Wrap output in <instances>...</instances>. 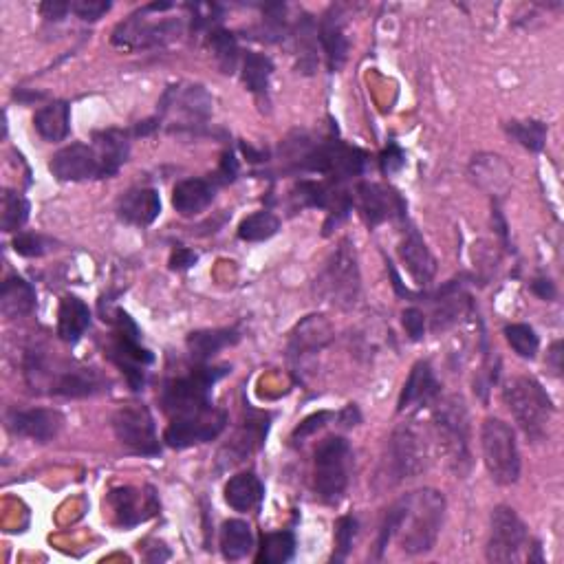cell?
Wrapping results in <instances>:
<instances>
[{"mask_svg": "<svg viewBox=\"0 0 564 564\" xmlns=\"http://www.w3.org/2000/svg\"><path fill=\"white\" fill-rule=\"evenodd\" d=\"M446 514V498L437 490H419L406 494L388 509V514L379 529L377 556H382L388 542L395 536L399 545L410 556L428 553L439 538Z\"/></svg>", "mask_w": 564, "mask_h": 564, "instance_id": "1", "label": "cell"}, {"mask_svg": "<svg viewBox=\"0 0 564 564\" xmlns=\"http://www.w3.org/2000/svg\"><path fill=\"white\" fill-rule=\"evenodd\" d=\"M230 373V368H194L186 377L172 379L161 393V406L170 415V419H188L208 412L212 408L210 390L221 377Z\"/></svg>", "mask_w": 564, "mask_h": 564, "instance_id": "2", "label": "cell"}, {"mask_svg": "<svg viewBox=\"0 0 564 564\" xmlns=\"http://www.w3.org/2000/svg\"><path fill=\"white\" fill-rule=\"evenodd\" d=\"M503 397L509 412L531 441H542L547 437L553 404L536 379L514 377L512 382H507Z\"/></svg>", "mask_w": 564, "mask_h": 564, "instance_id": "3", "label": "cell"}, {"mask_svg": "<svg viewBox=\"0 0 564 564\" xmlns=\"http://www.w3.org/2000/svg\"><path fill=\"white\" fill-rule=\"evenodd\" d=\"M353 450L344 437L320 441L313 457V487L324 503H340L351 479Z\"/></svg>", "mask_w": 564, "mask_h": 564, "instance_id": "4", "label": "cell"}, {"mask_svg": "<svg viewBox=\"0 0 564 564\" xmlns=\"http://www.w3.org/2000/svg\"><path fill=\"white\" fill-rule=\"evenodd\" d=\"M481 450L485 468L494 483L514 485L520 479V452L516 435L503 419H485L481 428Z\"/></svg>", "mask_w": 564, "mask_h": 564, "instance_id": "5", "label": "cell"}, {"mask_svg": "<svg viewBox=\"0 0 564 564\" xmlns=\"http://www.w3.org/2000/svg\"><path fill=\"white\" fill-rule=\"evenodd\" d=\"M437 428V441L441 452L448 457V463L459 474L470 468V426H468V410L461 397H448L437 404L435 415H432Z\"/></svg>", "mask_w": 564, "mask_h": 564, "instance_id": "6", "label": "cell"}, {"mask_svg": "<svg viewBox=\"0 0 564 564\" xmlns=\"http://www.w3.org/2000/svg\"><path fill=\"white\" fill-rule=\"evenodd\" d=\"M320 291L331 305L353 309L360 298V267L357 254L349 241H342L320 276Z\"/></svg>", "mask_w": 564, "mask_h": 564, "instance_id": "7", "label": "cell"}, {"mask_svg": "<svg viewBox=\"0 0 564 564\" xmlns=\"http://www.w3.org/2000/svg\"><path fill=\"white\" fill-rule=\"evenodd\" d=\"M111 360L122 368L133 390H141L146 384V366L153 364V353L139 344V331L126 311L117 309V331L108 346Z\"/></svg>", "mask_w": 564, "mask_h": 564, "instance_id": "8", "label": "cell"}, {"mask_svg": "<svg viewBox=\"0 0 564 564\" xmlns=\"http://www.w3.org/2000/svg\"><path fill=\"white\" fill-rule=\"evenodd\" d=\"M428 461L426 430H421L415 421L401 423L390 439V472L397 481L417 479L428 470Z\"/></svg>", "mask_w": 564, "mask_h": 564, "instance_id": "9", "label": "cell"}, {"mask_svg": "<svg viewBox=\"0 0 564 564\" xmlns=\"http://www.w3.org/2000/svg\"><path fill=\"white\" fill-rule=\"evenodd\" d=\"M492 531L487 542L490 562H518L529 545V531L512 507L498 505L492 512Z\"/></svg>", "mask_w": 564, "mask_h": 564, "instance_id": "10", "label": "cell"}, {"mask_svg": "<svg viewBox=\"0 0 564 564\" xmlns=\"http://www.w3.org/2000/svg\"><path fill=\"white\" fill-rule=\"evenodd\" d=\"M115 437L122 446L144 457H157L161 452L155 419L146 406L130 404L119 408L113 417Z\"/></svg>", "mask_w": 564, "mask_h": 564, "instance_id": "11", "label": "cell"}, {"mask_svg": "<svg viewBox=\"0 0 564 564\" xmlns=\"http://www.w3.org/2000/svg\"><path fill=\"white\" fill-rule=\"evenodd\" d=\"M225 423H227V415L223 410L216 408H210L208 412H203V415L197 417L172 419L164 435V441L175 450L197 446V443H205L219 437L225 428Z\"/></svg>", "mask_w": 564, "mask_h": 564, "instance_id": "12", "label": "cell"}, {"mask_svg": "<svg viewBox=\"0 0 564 564\" xmlns=\"http://www.w3.org/2000/svg\"><path fill=\"white\" fill-rule=\"evenodd\" d=\"M49 170L58 181H86L104 179L100 155L93 144H71L53 155Z\"/></svg>", "mask_w": 564, "mask_h": 564, "instance_id": "13", "label": "cell"}, {"mask_svg": "<svg viewBox=\"0 0 564 564\" xmlns=\"http://www.w3.org/2000/svg\"><path fill=\"white\" fill-rule=\"evenodd\" d=\"M64 417L58 410L49 408H31V410H12L7 415V428L18 437L34 439L38 443H47L56 439L62 430Z\"/></svg>", "mask_w": 564, "mask_h": 564, "instance_id": "14", "label": "cell"}, {"mask_svg": "<svg viewBox=\"0 0 564 564\" xmlns=\"http://www.w3.org/2000/svg\"><path fill=\"white\" fill-rule=\"evenodd\" d=\"M179 31V25L175 23H161L153 25L146 20V9L135 16H130L126 23L119 25L113 34V45L126 47V49H141V47H153L164 42Z\"/></svg>", "mask_w": 564, "mask_h": 564, "instance_id": "15", "label": "cell"}, {"mask_svg": "<svg viewBox=\"0 0 564 564\" xmlns=\"http://www.w3.org/2000/svg\"><path fill=\"white\" fill-rule=\"evenodd\" d=\"M108 505L113 507L117 523L122 527H135L159 512V503L153 490L148 494L137 492L135 487H119L108 494Z\"/></svg>", "mask_w": 564, "mask_h": 564, "instance_id": "16", "label": "cell"}, {"mask_svg": "<svg viewBox=\"0 0 564 564\" xmlns=\"http://www.w3.org/2000/svg\"><path fill=\"white\" fill-rule=\"evenodd\" d=\"M357 194H360V208L371 225H379L386 219H395V216H404L406 212L404 199L393 188L379 186V183H362L357 188Z\"/></svg>", "mask_w": 564, "mask_h": 564, "instance_id": "17", "label": "cell"}, {"mask_svg": "<svg viewBox=\"0 0 564 564\" xmlns=\"http://www.w3.org/2000/svg\"><path fill=\"white\" fill-rule=\"evenodd\" d=\"M441 393V384L437 382L435 371L428 362H419L412 368L408 382L401 390L397 412H406L412 408H423L435 401Z\"/></svg>", "mask_w": 564, "mask_h": 564, "instance_id": "18", "label": "cell"}, {"mask_svg": "<svg viewBox=\"0 0 564 564\" xmlns=\"http://www.w3.org/2000/svg\"><path fill=\"white\" fill-rule=\"evenodd\" d=\"M161 214L159 192L153 188H141L126 192L117 203V216L128 225L146 227Z\"/></svg>", "mask_w": 564, "mask_h": 564, "instance_id": "19", "label": "cell"}, {"mask_svg": "<svg viewBox=\"0 0 564 564\" xmlns=\"http://www.w3.org/2000/svg\"><path fill=\"white\" fill-rule=\"evenodd\" d=\"M401 260L417 285H428L437 274V260L417 230H410L399 247Z\"/></svg>", "mask_w": 564, "mask_h": 564, "instance_id": "20", "label": "cell"}, {"mask_svg": "<svg viewBox=\"0 0 564 564\" xmlns=\"http://www.w3.org/2000/svg\"><path fill=\"white\" fill-rule=\"evenodd\" d=\"M216 197V183L210 179H186L175 186L172 205L181 216H197L208 210Z\"/></svg>", "mask_w": 564, "mask_h": 564, "instance_id": "21", "label": "cell"}, {"mask_svg": "<svg viewBox=\"0 0 564 564\" xmlns=\"http://www.w3.org/2000/svg\"><path fill=\"white\" fill-rule=\"evenodd\" d=\"M36 309V289L25 278L12 276L3 282L0 289V313L7 320L25 318Z\"/></svg>", "mask_w": 564, "mask_h": 564, "instance_id": "22", "label": "cell"}, {"mask_svg": "<svg viewBox=\"0 0 564 564\" xmlns=\"http://www.w3.org/2000/svg\"><path fill=\"white\" fill-rule=\"evenodd\" d=\"M93 148L100 155L102 168H104V179L113 177L119 172L130 153V141L124 130H104L93 137Z\"/></svg>", "mask_w": 564, "mask_h": 564, "instance_id": "23", "label": "cell"}, {"mask_svg": "<svg viewBox=\"0 0 564 564\" xmlns=\"http://www.w3.org/2000/svg\"><path fill=\"white\" fill-rule=\"evenodd\" d=\"M320 42L324 47V53H327V62H329V71L335 73L344 67L346 62V53H349V40L344 36V27H342V16L338 9H331L327 14V18L322 20L320 25Z\"/></svg>", "mask_w": 564, "mask_h": 564, "instance_id": "24", "label": "cell"}, {"mask_svg": "<svg viewBox=\"0 0 564 564\" xmlns=\"http://www.w3.org/2000/svg\"><path fill=\"white\" fill-rule=\"evenodd\" d=\"M91 327V311L78 296H64L58 311V335L60 340L75 344L84 331Z\"/></svg>", "mask_w": 564, "mask_h": 564, "instance_id": "25", "label": "cell"}, {"mask_svg": "<svg viewBox=\"0 0 564 564\" xmlns=\"http://www.w3.org/2000/svg\"><path fill=\"white\" fill-rule=\"evenodd\" d=\"M265 496V487L252 472H241L232 476L225 485V501L236 512H249L260 505Z\"/></svg>", "mask_w": 564, "mask_h": 564, "instance_id": "26", "label": "cell"}, {"mask_svg": "<svg viewBox=\"0 0 564 564\" xmlns=\"http://www.w3.org/2000/svg\"><path fill=\"white\" fill-rule=\"evenodd\" d=\"M38 135L47 141L67 139L71 128V108L67 102H51L42 106L34 117Z\"/></svg>", "mask_w": 564, "mask_h": 564, "instance_id": "27", "label": "cell"}, {"mask_svg": "<svg viewBox=\"0 0 564 564\" xmlns=\"http://www.w3.org/2000/svg\"><path fill=\"white\" fill-rule=\"evenodd\" d=\"M104 388V379L95 371H86V368H69L60 375L56 384L51 386V393L64 395V397H86L95 395Z\"/></svg>", "mask_w": 564, "mask_h": 564, "instance_id": "28", "label": "cell"}, {"mask_svg": "<svg viewBox=\"0 0 564 564\" xmlns=\"http://www.w3.org/2000/svg\"><path fill=\"white\" fill-rule=\"evenodd\" d=\"M238 335L234 329H214V331H194L188 335V351L197 362H205L214 357L225 346H232L238 342Z\"/></svg>", "mask_w": 564, "mask_h": 564, "instance_id": "29", "label": "cell"}, {"mask_svg": "<svg viewBox=\"0 0 564 564\" xmlns=\"http://www.w3.org/2000/svg\"><path fill=\"white\" fill-rule=\"evenodd\" d=\"M254 549V534L245 520H227L221 529V551L225 560H243Z\"/></svg>", "mask_w": 564, "mask_h": 564, "instance_id": "30", "label": "cell"}, {"mask_svg": "<svg viewBox=\"0 0 564 564\" xmlns=\"http://www.w3.org/2000/svg\"><path fill=\"white\" fill-rule=\"evenodd\" d=\"M296 538L291 531H271L260 540V549L256 562L258 564H282L294 558Z\"/></svg>", "mask_w": 564, "mask_h": 564, "instance_id": "31", "label": "cell"}, {"mask_svg": "<svg viewBox=\"0 0 564 564\" xmlns=\"http://www.w3.org/2000/svg\"><path fill=\"white\" fill-rule=\"evenodd\" d=\"M274 73V62L265 53L249 51L243 60V82L254 95H263L269 89V78Z\"/></svg>", "mask_w": 564, "mask_h": 564, "instance_id": "32", "label": "cell"}, {"mask_svg": "<svg viewBox=\"0 0 564 564\" xmlns=\"http://www.w3.org/2000/svg\"><path fill=\"white\" fill-rule=\"evenodd\" d=\"M280 230V219L276 214L271 212H256L252 216H247V219L238 225V238L247 243H260V241H267L274 234H278Z\"/></svg>", "mask_w": 564, "mask_h": 564, "instance_id": "33", "label": "cell"}, {"mask_svg": "<svg viewBox=\"0 0 564 564\" xmlns=\"http://www.w3.org/2000/svg\"><path fill=\"white\" fill-rule=\"evenodd\" d=\"M0 210H3L0 212V227H3V232L20 230L29 219V201L12 190L3 192V205H0Z\"/></svg>", "mask_w": 564, "mask_h": 564, "instance_id": "34", "label": "cell"}, {"mask_svg": "<svg viewBox=\"0 0 564 564\" xmlns=\"http://www.w3.org/2000/svg\"><path fill=\"white\" fill-rule=\"evenodd\" d=\"M507 133L512 135L520 146H525L531 153H540L547 141V124L538 119H525V122H509Z\"/></svg>", "mask_w": 564, "mask_h": 564, "instance_id": "35", "label": "cell"}, {"mask_svg": "<svg viewBox=\"0 0 564 564\" xmlns=\"http://www.w3.org/2000/svg\"><path fill=\"white\" fill-rule=\"evenodd\" d=\"M210 47L216 62H219V67L223 73L232 75L236 71V64H238V42L236 36L230 34V31L225 29H216L210 34Z\"/></svg>", "mask_w": 564, "mask_h": 564, "instance_id": "36", "label": "cell"}, {"mask_svg": "<svg viewBox=\"0 0 564 564\" xmlns=\"http://www.w3.org/2000/svg\"><path fill=\"white\" fill-rule=\"evenodd\" d=\"M505 338L523 360H534L540 349L538 335L529 324H509V327H505Z\"/></svg>", "mask_w": 564, "mask_h": 564, "instance_id": "37", "label": "cell"}, {"mask_svg": "<svg viewBox=\"0 0 564 564\" xmlns=\"http://www.w3.org/2000/svg\"><path fill=\"white\" fill-rule=\"evenodd\" d=\"M357 536V520L353 516H342L335 525V560L342 562L353 547Z\"/></svg>", "mask_w": 564, "mask_h": 564, "instance_id": "38", "label": "cell"}, {"mask_svg": "<svg viewBox=\"0 0 564 564\" xmlns=\"http://www.w3.org/2000/svg\"><path fill=\"white\" fill-rule=\"evenodd\" d=\"M51 247V241H47L45 236H40V234H31V232H20L16 238H14V249H16V254L20 256H42L47 252V249Z\"/></svg>", "mask_w": 564, "mask_h": 564, "instance_id": "39", "label": "cell"}, {"mask_svg": "<svg viewBox=\"0 0 564 564\" xmlns=\"http://www.w3.org/2000/svg\"><path fill=\"white\" fill-rule=\"evenodd\" d=\"M71 12L86 20V23H95V20L111 12V3L108 0H75V3H71Z\"/></svg>", "mask_w": 564, "mask_h": 564, "instance_id": "40", "label": "cell"}, {"mask_svg": "<svg viewBox=\"0 0 564 564\" xmlns=\"http://www.w3.org/2000/svg\"><path fill=\"white\" fill-rule=\"evenodd\" d=\"M379 166H382L384 175H388V177L395 175V172H399L401 168L406 166V155L401 153L399 146L390 144L382 153V159H379Z\"/></svg>", "mask_w": 564, "mask_h": 564, "instance_id": "41", "label": "cell"}, {"mask_svg": "<svg viewBox=\"0 0 564 564\" xmlns=\"http://www.w3.org/2000/svg\"><path fill=\"white\" fill-rule=\"evenodd\" d=\"M333 415L331 412H316V415H311V417H307L305 421L300 423V426L296 428V432H294V441H302V439H307V437H311L313 432H318L320 428H324L327 426V421L331 419Z\"/></svg>", "mask_w": 564, "mask_h": 564, "instance_id": "42", "label": "cell"}, {"mask_svg": "<svg viewBox=\"0 0 564 564\" xmlns=\"http://www.w3.org/2000/svg\"><path fill=\"white\" fill-rule=\"evenodd\" d=\"M401 320H404V327H406V333L410 335V340H421L423 338V333H426V316L419 309H406L404 311V316H401Z\"/></svg>", "mask_w": 564, "mask_h": 564, "instance_id": "43", "label": "cell"}, {"mask_svg": "<svg viewBox=\"0 0 564 564\" xmlns=\"http://www.w3.org/2000/svg\"><path fill=\"white\" fill-rule=\"evenodd\" d=\"M71 12V3H62V0H47L40 5V14L47 20H62Z\"/></svg>", "mask_w": 564, "mask_h": 564, "instance_id": "44", "label": "cell"}, {"mask_svg": "<svg viewBox=\"0 0 564 564\" xmlns=\"http://www.w3.org/2000/svg\"><path fill=\"white\" fill-rule=\"evenodd\" d=\"M199 256L192 252V249H186V247H177L175 252H172L170 256V267L172 269H177V271H183V269H190L194 263H197Z\"/></svg>", "mask_w": 564, "mask_h": 564, "instance_id": "45", "label": "cell"}, {"mask_svg": "<svg viewBox=\"0 0 564 564\" xmlns=\"http://www.w3.org/2000/svg\"><path fill=\"white\" fill-rule=\"evenodd\" d=\"M531 291L540 298V300H553L556 298V287H553V282L549 278H536L531 282Z\"/></svg>", "mask_w": 564, "mask_h": 564, "instance_id": "46", "label": "cell"}, {"mask_svg": "<svg viewBox=\"0 0 564 564\" xmlns=\"http://www.w3.org/2000/svg\"><path fill=\"white\" fill-rule=\"evenodd\" d=\"M236 172H238V164L232 153H225L223 161H221V168H219V175L223 181H234L236 179Z\"/></svg>", "mask_w": 564, "mask_h": 564, "instance_id": "47", "label": "cell"}, {"mask_svg": "<svg viewBox=\"0 0 564 564\" xmlns=\"http://www.w3.org/2000/svg\"><path fill=\"white\" fill-rule=\"evenodd\" d=\"M560 349H562V342H556L551 346V353H549V357H551V364H553V373L556 375H560V371H562V353H560Z\"/></svg>", "mask_w": 564, "mask_h": 564, "instance_id": "48", "label": "cell"}]
</instances>
